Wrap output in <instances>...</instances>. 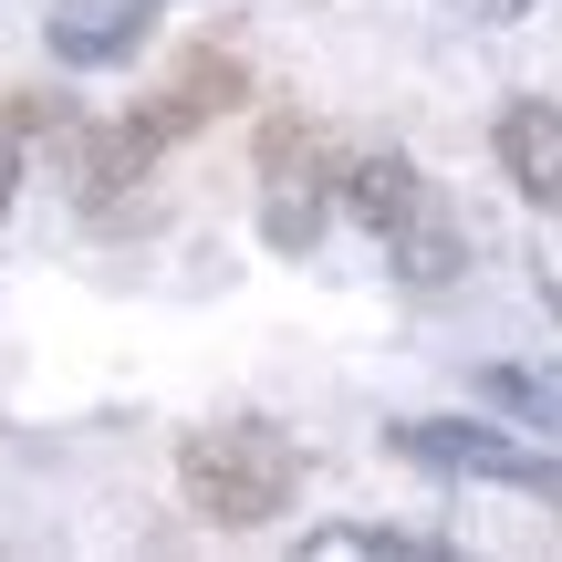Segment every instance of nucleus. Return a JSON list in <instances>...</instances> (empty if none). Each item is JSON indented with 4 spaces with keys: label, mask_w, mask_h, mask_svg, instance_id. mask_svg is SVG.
Listing matches in <instances>:
<instances>
[{
    "label": "nucleus",
    "mask_w": 562,
    "mask_h": 562,
    "mask_svg": "<svg viewBox=\"0 0 562 562\" xmlns=\"http://www.w3.org/2000/svg\"><path fill=\"white\" fill-rule=\"evenodd\" d=\"M229 104H250V63L240 53H220V42H199V53H178V74L157 83V94L136 104V115H115V125H94L83 136V199H125V188L146 178V167L167 157L178 136H199V125H220Z\"/></svg>",
    "instance_id": "f257e3e1"
},
{
    "label": "nucleus",
    "mask_w": 562,
    "mask_h": 562,
    "mask_svg": "<svg viewBox=\"0 0 562 562\" xmlns=\"http://www.w3.org/2000/svg\"><path fill=\"white\" fill-rule=\"evenodd\" d=\"M178 490L209 531H261L292 510L302 490V448L261 417H229V427H188L178 438Z\"/></svg>",
    "instance_id": "f03ea898"
},
{
    "label": "nucleus",
    "mask_w": 562,
    "mask_h": 562,
    "mask_svg": "<svg viewBox=\"0 0 562 562\" xmlns=\"http://www.w3.org/2000/svg\"><path fill=\"white\" fill-rule=\"evenodd\" d=\"M334 136L323 125H302V115H271L261 125V240L271 250H313L323 240V199H334Z\"/></svg>",
    "instance_id": "7ed1b4c3"
},
{
    "label": "nucleus",
    "mask_w": 562,
    "mask_h": 562,
    "mask_svg": "<svg viewBox=\"0 0 562 562\" xmlns=\"http://www.w3.org/2000/svg\"><path fill=\"white\" fill-rule=\"evenodd\" d=\"M417 469H459V480H501V490H531V501H562V459L552 448H521L501 427H459V417H406L385 427Z\"/></svg>",
    "instance_id": "20e7f679"
},
{
    "label": "nucleus",
    "mask_w": 562,
    "mask_h": 562,
    "mask_svg": "<svg viewBox=\"0 0 562 562\" xmlns=\"http://www.w3.org/2000/svg\"><path fill=\"white\" fill-rule=\"evenodd\" d=\"M490 157H501V178L521 188L542 220H562V104H552V94L501 104V125H490Z\"/></svg>",
    "instance_id": "39448f33"
},
{
    "label": "nucleus",
    "mask_w": 562,
    "mask_h": 562,
    "mask_svg": "<svg viewBox=\"0 0 562 562\" xmlns=\"http://www.w3.org/2000/svg\"><path fill=\"white\" fill-rule=\"evenodd\" d=\"M334 199L355 209L375 240H396V229H417L427 209H438V188L417 178V157H396V146H375V157H344L334 167Z\"/></svg>",
    "instance_id": "423d86ee"
},
{
    "label": "nucleus",
    "mask_w": 562,
    "mask_h": 562,
    "mask_svg": "<svg viewBox=\"0 0 562 562\" xmlns=\"http://www.w3.org/2000/svg\"><path fill=\"white\" fill-rule=\"evenodd\" d=\"M146 32H157V0H63V11L42 21L53 63H74V74H94V63H125Z\"/></svg>",
    "instance_id": "0eeeda50"
},
{
    "label": "nucleus",
    "mask_w": 562,
    "mask_h": 562,
    "mask_svg": "<svg viewBox=\"0 0 562 562\" xmlns=\"http://www.w3.org/2000/svg\"><path fill=\"white\" fill-rule=\"evenodd\" d=\"M385 261H396L406 292H448V281L469 271V240H459V220H448V199L427 209L417 229H396V240H385Z\"/></svg>",
    "instance_id": "6e6552de"
},
{
    "label": "nucleus",
    "mask_w": 562,
    "mask_h": 562,
    "mask_svg": "<svg viewBox=\"0 0 562 562\" xmlns=\"http://www.w3.org/2000/svg\"><path fill=\"white\" fill-rule=\"evenodd\" d=\"M480 396L510 406L521 427H542V438H562V364H480Z\"/></svg>",
    "instance_id": "1a4fd4ad"
},
{
    "label": "nucleus",
    "mask_w": 562,
    "mask_h": 562,
    "mask_svg": "<svg viewBox=\"0 0 562 562\" xmlns=\"http://www.w3.org/2000/svg\"><path fill=\"white\" fill-rule=\"evenodd\" d=\"M42 125H63L53 94H0V209H11V188H21V146H32Z\"/></svg>",
    "instance_id": "9d476101"
},
{
    "label": "nucleus",
    "mask_w": 562,
    "mask_h": 562,
    "mask_svg": "<svg viewBox=\"0 0 562 562\" xmlns=\"http://www.w3.org/2000/svg\"><path fill=\"white\" fill-rule=\"evenodd\" d=\"M302 552L344 562V552H385V562H448V542H417V531H313Z\"/></svg>",
    "instance_id": "9b49d317"
},
{
    "label": "nucleus",
    "mask_w": 562,
    "mask_h": 562,
    "mask_svg": "<svg viewBox=\"0 0 562 562\" xmlns=\"http://www.w3.org/2000/svg\"><path fill=\"white\" fill-rule=\"evenodd\" d=\"M521 11H542V0H459V21H521Z\"/></svg>",
    "instance_id": "f8f14e48"
}]
</instances>
